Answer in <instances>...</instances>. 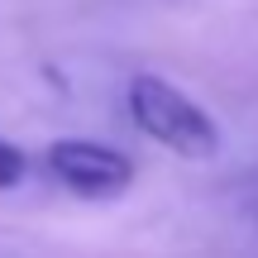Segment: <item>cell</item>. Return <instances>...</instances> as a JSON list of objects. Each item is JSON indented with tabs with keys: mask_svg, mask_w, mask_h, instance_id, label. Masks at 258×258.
Masks as SVG:
<instances>
[{
	"mask_svg": "<svg viewBox=\"0 0 258 258\" xmlns=\"http://www.w3.org/2000/svg\"><path fill=\"white\" fill-rule=\"evenodd\" d=\"M48 172L77 196H120L134 182V163L96 139H57L48 148Z\"/></svg>",
	"mask_w": 258,
	"mask_h": 258,
	"instance_id": "2",
	"label": "cell"
},
{
	"mask_svg": "<svg viewBox=\"0 0 258 258\" xmlns=\"http://www.w3.org/2000/svg\"><path fill=\"white\" fill-rule=\"evenodd\" d=\"M124 105H129V120H134L139 134H148L153 144L172 148L177 158L211 163L220 153V129H215V120L191 96H182L172 82H163V77H134L129 91H124Z\"/></svg>",
	"mask_w": 258,
	"mask_h": 258,
	"instance_id": "1",
	"label": "cell"
},
{
	"mask_svg": "<svg viewBox=\"0 0 258 258\" xmlns=\"http://www.w3.org/2000/svg\"><path fill=\"white\" fill-rule=\"evenodd\" d=\"M19 177H24V153H19L10 139H0V191H10Z\"/></svg>",
	"mask_w": 258,
	"mask_h": 258,
	"instance_id": "3",
	"label": "cell"
}]
</instances>
